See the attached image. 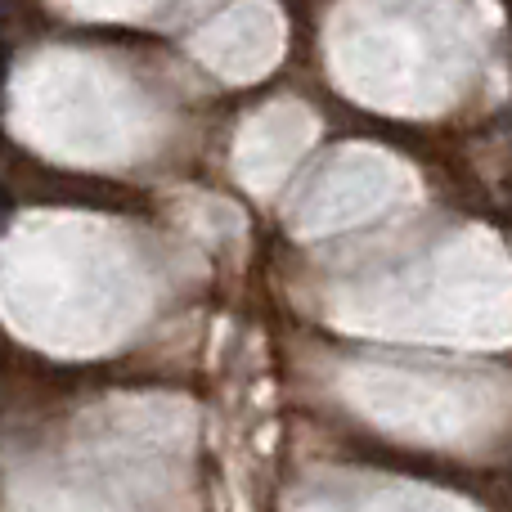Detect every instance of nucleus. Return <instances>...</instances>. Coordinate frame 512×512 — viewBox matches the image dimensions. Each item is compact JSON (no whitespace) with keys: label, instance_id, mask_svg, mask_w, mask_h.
Returning <instances> with one entry per match:
<instances>
[{"label":"nucleus","instance_id":"nucleus-1","mask_svg":"<svg viewBox=\"0 0 512 512\" xmlns=\"http://www.w3.org/2000/svg\"><path fill=\"white\" fill-rule=\"evenodd\" d=\"M0 81H5V45H0Z\"/></svg>","mask_w":512,"mask_h":512}]
</instances>
